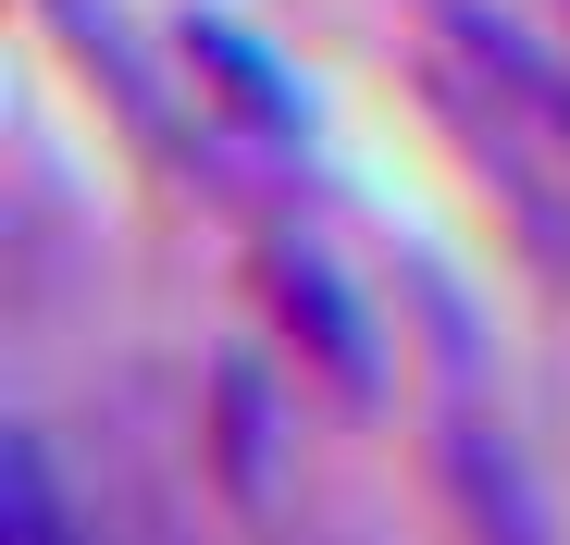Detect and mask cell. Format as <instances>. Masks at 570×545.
Segmentation results:
<instances>
[{
	"instance_id": "cell-1",
	"label": "cell",
	"mask_w": 570,
	"mask_h": 545,
	"mask_svg": "<svg viewBox=\"0 0 570 545\" xmlns=\"http://www.w3.org/2000/svg\"><path fill=\"white\" fill-rule=\"evenodd\" d=\"M261 286L285 298V323H298V347L323 359V373L347 385V397H385V347H372V298L347 286V272L311 248V236H273L261 248Z\"/></svg>"
},
{
	"instance_id": "cell-3",
	"label": "cell",
	"mask_w": 570,
	"mask_h": 545,
	"mask_svg": "<svg viewBox=\"0 0 570 545\" xmlns=\"http://www.w3.org/2000/svg\"><path fill=\"white\" fill-rule=\"evenodd\" d=\"M186 62H199V75L224 87V100H236L261 137H285V149L311 137V100H298V87H285V75L248 50V26H224V13H186Z\"/></svg>"
},
{
	"instance_id": "cell-4",
	"label": "cell",
	"mask_w": 570,
	"mask_h": 545,
	"mask_svg": "<svg viewBox=\"0 0 570 545\" xmlns=\"http://www.w3.org/2000/svg\"><path fill=\"white\" fill-rule=\"evenodd\" d=\"M0 545H75V508H62V472L38 434L0 446Z\"/></svg>"
},
{
	"instance_id": "cell-2",
	"label": "cell",
	"mask_w": 570,
	"mask_h": 545,
	"mask_svg": "<svg viewBox=\"0 0 570 545\" xmlns=\"http://www.w3.org/2000/svg\"><path fill=\"white\" fill-rule=\"evenodd\" d=\"M446 484H459V508H471L484 545H546V484H533V459H521V434L484 422L471 397L446 409Z\"/></svg>"
}]
</instances>
